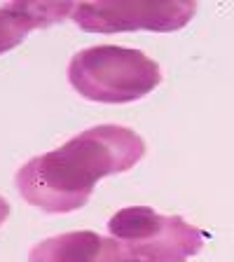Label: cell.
I'll use <instances>...</instances> for the list:
<instances>
[{"label": "cell", "instance_id": "obj_1", "mask_svg": "<svg viewBox=\"0 0 234 262\" xmlns=\"http://www.w3.org/2000/svg\"><path fill=\"white\" fill-rule=\"evenodd\" d=\"M145 141L122 124H96L61 147L28 159L14 183L31 206L45 213H73L89 202L101 178L134 169Z\"/></svg>", "mask_w": 234, "mask_h": 262}, {"label": "cell", "instance_id": "obj_5", "mask_svg": "<svg viewBox=\"0 0 234 262\" xmlns=\"http://www.w3.org/2000/svg\"><path fill=\"white\" fill-rule=\"evenodd\" d=\"M73 3H7L0 7V54H5L35 28H47L71 16Z\"/></svg>", "mask_w": 234, "mask_h": 262}, {"label": "cell", "instance_id": "obj_2", "mask_svg": "<svg viewBox=\"0 0 234 262\" xmlns=\"http://www.w3.org/2000/svg\"><path fill=\"white\" fill-rule=\"evenodd\" d=\"M68 82L87 101L131 103L162 82V68L141 49L94 45L71 59Z\"/></svg>", "mask_w": 234, "mask_h": 262}, {"label": "cell", "instance_id": "obj_6", "mask_svg": "<svg viewBox=\"0 0 234 262\" xmlns=\"http://www.w3.org/2000/svg\"><path fill=\"white\" fill-rule=\"evenodd\" d=\"M101 246L103 236L96 232H66L33 246L28 262H94L101 253Z\"/></svg>", "mask_w": 234, "mask_h": 262}, {"label": "cell", "instance_id": "obj_8", "mask_svg": "<svg viewBox=\"0 0 234 262\" xmlns=\"http://www.w3.org/2000/svg\"><path fill=\"white\" fill-rule=\"evenodd\" d=\"M10 218V204H7L5 196H0V225Z\"/></svg>", "mask_w": 234, "mask_h": 262}, {"label": "cell", "instance_id": "obj_4", "mask_svg": "<svg viewBox=\"0 0 234 262\" xmlns=\"http://www.w3.org/2000/svg\"><path fill=\"white\" fill-rule=\"evenodd\" d=\"M195 12L192 0H84L71 19L87 33H171L185 26Z\"/></svg>", "mask_w": 234, "mask_h": 262}, {"label": "cell", "instance_id": "obj_7", "mask_svg": "<svg viewBox=\"0 0 234 262\" xmlns=\"http://www.w3.org/2000/svg\"><path fill=\"white\" fill-rule=\"evenodd\" d=\"M94 262H150V260L129 253L124 246H122L117 239H113V236H103L101 253L96 255V260H94Z\"/></svg>", "mask_w": 234, "mask_h": 262}, {"label": "cell", "instance_id": "obj_3", "mask_svg": "<svg viewBox=\"0 0 234 262\" xmlns=\"http://www.w3.org/2000/svg\"><path fill=\"white\" fill-rule=\"evenodd\" d=\"M108 232L129 253L150 262H185L204 248V232L180 215H162L150 206L120 208Z\"/></svg>", "mask_w": 234, "mask_h": 262}]
</instances>
